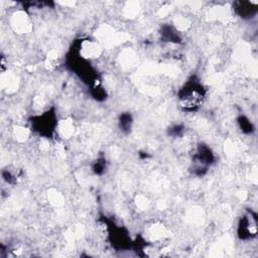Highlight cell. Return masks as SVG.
I'll return each mask as SVG.
<instances>
[{"label": "cell", "mask_w": 258, "mask_h": 258, "mask_svg": "<svg viewBox=\"0 0 258 258\" xmlns=\"http://www.w3.org/2000/svg\"><path fill=\"white\" fill-rule=\"evenodd\" d=\"M206 94L207 91L202 83L196 77H191L178 91V106L183 112H196L203 105Z\"/></svg>", "instance_id": "6da1fadb"}, {"label": "cell", "mask_w": 258, "mask_h": 258, "mask_svg": "<svg viewBox=\"0 0 258 258\" xmlns=\"http://www.w3.org/2000/svg\"><path fill=\"white\" fill-rule=\"evenodd\" d=\"M215 162V156L211 148L205 144H200L192 155V169L197 175H203L207 172L209 166Z\"/></svg>", "instance_id": "7a4b0ae2"}, {"label": "cell", "mask_w": 258, "mask_h": 258, "mask_svg": "<svg viewBox=\"0 0 258 258\" xmlns=\"http://www.w3.org/2000/svg\"><path fill=\"white\" fill-rule=\"evenodd\" d=\"M257 234V216L254 212L246 213L238 224V236L242 240H249L256 237Z\"/></svg>", "instance_id": "3957f363"}, {"label": "cell", "mask_w": 258, "mask_h": 258, "mask_svg": "<svg viewBox=\"0 0 258 258\" xmlns=\"http://www.w3.org/2000/svg\"><path fill=\"white\" fill-rule=\"evenodd\" d=\"M257 2H250V1H239L235 3V11L236 13L244 18L250 19L254 17L257 13Z\"/></svg>", "instance_id": "277c9868"}, {"label": "cell", "mask_w": 258, "mask_h": 258, "mask_svg": "<svg viewBox=\"0 0 258 258\" xmlns=\"http://www.w3.org/2000/svg\"><path fill=\"white\" fill-rule=\"evenodd\" d=\"M132 126V117L130 114H122L119 118V127L124 132H129Z\"/></svg>", "instance_id": "5b68a950"}, {"label": "cell", "mask_w": 258, "mask_h": 258, "mask_svg": "<svg viewBox=\"0 0 258 258\" xmlns=\"http://www.w3.org/2000/svg\"><path fill=\"white\" fill-rule=\"evenodd\" d=\"M240 125H241V128L243 131H246L247 133H250L252 130H253V127H252V124L249 120H247L246 118L242 117V120L239 121Z\"/></svg>", "instance_id": "8992f818"}, {"label": "cell", "mask_w": 258, "mask_h": 258, "mask_svg": "<svg viewBox=\"0 0 258 258\" xmlns=\"http://www.w3.org/2000/svg\"><path fill=\"white\" fill-rule=\"evenodd\" d=\"M106 168V163H105V159L102 158V159H98V161L96 162L95 166H94V171L98 174L101 173V170L105 169Z\"/></svg>", "instance_id": "52a82bcc"}]
</instances>
